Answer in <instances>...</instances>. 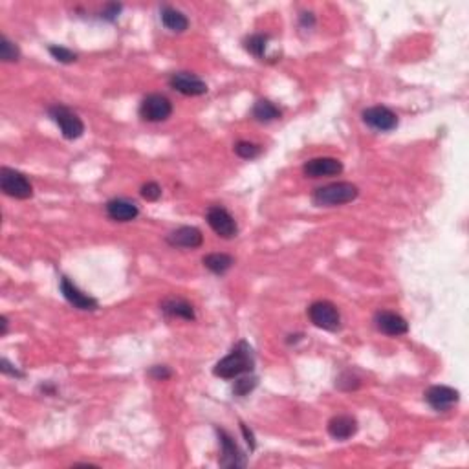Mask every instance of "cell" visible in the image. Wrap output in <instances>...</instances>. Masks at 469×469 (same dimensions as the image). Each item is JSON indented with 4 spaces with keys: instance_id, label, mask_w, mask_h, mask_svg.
Segmentation results:
<instances>
[{
    "instance_id": "5",
    "label": "cell",
    "mask_w": 469,
    "mask_h": 469,
    "mask_svg": "<svg viewBox=\"0 0 469 469\" xmlns=\"http://www.w3.org/2000/svg\"><path fill=\"white\" fill-rule=\"evenodd\" d=\"M310 321L326 332H338L341 328V313L330 301H317L308 308Z\"/></svg>"
},
{
    "instance_id": "14",
    "label": "cell",
    "mask_w": 469,
    "mask_h": 469,
    "mask_svg": "<svg viewBox=\"0 0 469 469\" xmlns=\"http://www.w3.org/2000/svg\"><path fill=\"white\" fill-rule=\"evenodd\" d=\"M303 173L308 178H323V176H338L343 173V163L338 158H313L303 165Z\"/></svg>"
},
{
    "instance_id": "20",
    "label": "cell",
    "mask_w": 469,
    "mask_h": 469,
    "mask_svg": "<svg viewBox=\"0 0 469 469\" xmlns=\"http://www.w3.org/2000/svg\"><path fill=\"white\" fill-rule=\"evenodd\" d=\"M203 266L208 268L209 271H213L215 275H224L226 271H229L235 264L231 255L228 253H209L202 258Z\"/></svg>"
},
{
    "instance_id": "24",
    "label": "cell",
    "mask_w": 469,
    "mask_h": 469,
    "mask_svg": "<svg viewBox=\"0 0 469 469\" xmlns=\"http://www.w3.org/2000/svg\"><path fill=\"white\" fill-rule=\"evenodd\" d=\"M235 153L242 160H253V158H257L262 153V148L257 143H251V141H238L235 145Z\"/></svg>"
},
{
    "instance_id": "8",
    "label": "cell",
    "mask_w": 469,
    "mask_h": 469,
    "mask_svg": "<svg viewBox=\"0 0 469 469\" xmlns=\"http://www.w3.org/2000/svg\"><path fill=\"white\" fill-rule=\"evenodd\" d=\"M361 118H363L365 125H368L374 131L390 132L398 127V116L387 106H370V109L363 110Z\"/></svg>"
},
{
    "instance_id": "4",
    "label": "cell",
    "mask_w": 469,
    "mask_h": 469,
    "mask_svg": "<svg viewBox=\"0 0 469 469\" xmlns=\"http://www.w3.org/2000/svg\"><path fill=\"white\" fill-rule=\"evenodd\" d=\"M48 114L59 125L61 132H63L66 140H77V138H81L83 132H85V123H83V119H81L76 112L68 109V106L54 105L48 109Z\"/></svg>"
},
{
    "instance_id": "22",
    "label": "cell",
    "mask_w": 469,
    "mask_h": 469,
    "mask_svg": "<svg viewBox=\"0 0 469 469\" xmlns=\"http://www.w3.org/2000/svg\"><path fill=\"white\" fill-rule=\"evenodd\" d=\"M266 46H268V35H261L255 34L251 37H248L244 41V48L250 51L251 55L258 57V59H264V54H266Z\"/></svg>"
},
{
    "instance_id": "13",
    "label": "cell",
    "mask_w": 469,
    "mask_h": 469,
    "mask_svg": "<svg viewBox=\"0 0 469 469\" xmlns=\"http://www.w3.org/2000/svg\"><path fill=\"white\" fill-rule=\"evenodd\" d=\"M220 448H222V457H220V465L222 468H244L246 465V455L238 449L235 444V440L224 431L218 429Z\"/></svg>"
},
{
    "instance_id": "31",
    "label": "cell",
    "mask_w": 469,
    "mask_h": 469,
    "mask_svg": "<svg viewBox=\"0 0 469 469\" xmlns=\"http://www.w3.org/2000/svg\"><path fill=\"white\" fill-rule=\"evenodd\" d=\"M0 325H2V336L8 334V325H9V323H8V317H6V316L0 317Z\"/></svg>"
},
{
    "instance_id": "10",
    "label": "cell",
    "mask_w": 469,
    "mask_h": 469,
    "mask_svg": "<svg viewBox=\"0 0 469 469\" xmlns=\"http://www.w3.org/2000/svg\"><path fill=\"white\" fill-rule=\"evenodd\" d=\"M169 85L173 90L183 94V96H191V98L203 96V94L208 92V85H206V81L200 79L198 76H195V74H191V72L173 74L169 79Z\"/></svg>"
},
{
    "instance_id": "16",
    "label": "cell",
    "mask_w": 469,
    "mask_h": 469,
    "mask_svg": "<svg viewBox=\"0 0 469 469\" xmlns=\"http://www.w3.org/2000/svg\"><path fill=\"white\" fill-rule=\"evenodd\" d=\"M106 215L110 220L114 222H132L134 218H138L140 215V209L134 202L125 198H114L106 202Z\"/></svg>"
},
{
    "instance_id": "19",
    "label": "cell",
    "mask_w": 469,
    "mask_h": 469,
    "mask_svg": "<svg viewBox=\"0 0 469 469\" xmlns=\"http://www.w3.org/2000/svg\"><path fill=\"white\" fill-rule=\"evenodd\" d=\"M161 24L173 34H183L189 28V21L186 15L178 9L169 8V6L161 8Z\"/></svg>"
},
{
    "instance_id": "7",
    "label": "cell",
    "mask_w": 469,
    "mask_h": 469,
    "mask_svg": "<svg viewBox=\"0 0 469 469\" xmlns=\"http://www.w3.org/2000/svg\"><path fill=\"white\" fill-rule=\"evenodd\" d=\"M171 114H173V103L161 94H151L140 105V116L145 121L160 123L169 119Z\"/></svg>"
},
{
    "instance_id": "21",
    "label": "cell",
    "mask_w": 469,
    "mask_h": 469,
    "mask_svg": "<svg viewBox=\"0 0 469 469\" xmlns=\"http://www.w3.org/2000/svg\"><path fill=\"white\" fill-rule=\"evenodd\" d=\"M251 114H253V118L257 119V121L270 123L281 118V110L279 106H275L273 103L268 101V99H258V101L255 103L253 110H251Z\"/></svg>"
},
{
    "instance_id": "27",
    "label": "cell",
    "mask_w": 469,
    "mask_h": 469,
    "mask_svg": "<svg viewBox=\"0 0 469 469\" xmlns=\"http://www.w3.org/2000/svg\"><path fill=\"white\" fill-rule=\"evenodd\" d=\"M141 196L148 202H156L161 196V187L156 182H147L141 186Z\"/></svg>"
},
{
    "instance_id": "29",
    "label": "cell",
    "mask_w": 469,
    "mask_h": 469,
    "mask_svg": "<svg viewBox=\"0 0 469 469\" xmlns=\"http://www.w3.org/2000/svg\"><path fill=\"white\" fill-rule=\"evenodd\" d=\"M0 370L4 372V374H9V376H15V378H22V376H24L22 372H19L17 368L13 367V365L9 363L8 360H4V358L0 360Z\"/></svg>"
},
{
    "instance_id": "30",
    "label": "cell",
    "mask_w": 469,
    "mask_h": 469,
    "mask_svg": "<svg viewBox=\"0 0 469 469\" xmlns=\"http://www.w3.org/2000/svg\"><path fill=\"white\" fill-rule=\"evenodd\" d=\"M241 429H242V433H244V436H246V442H248V444H250V448H251V449H255V438H253V433L248 431V427H246L244 423H241Z\"/></svg>"
},
{
    "instance_id": "28",
    "label": "cell",
    "mask_w": 469,
    "mask_h": 469,
    "mask_svg": "<svg viewBox=\"0 0 469 469\" xmlns=\"http://www.w3.org/2000/svg\"><path fill=\"white\" fill-rule=\"evenodd\" d=\"M151 376L154 378V380L158 381H165L169 380L171 376H173V372H171L169 367H165V365H156V367L151 368V372H148Z\"/></svg>"
},
{
    "instance_id": "2",
    "label": "cell",
    "mask_w": 469,
    "mask_h": 469,
    "mask_svg": "<svg viewBox=\"0 0 469 469\" xmlns=\"http://www.w3.org/2000/svg\"><path fill=\"white\" fill-rule=\"evenodd\" d=\"M360 196L358 186L351 182H336L313 191V203L317 208H334V206H345L354 202Z\"/></svg>"
},
{
    "instance_id": "23",
    "label": "cell",
    "mask_w": 469,
    "mask_h": 469,
    "mask_svg": "<svg viewBox=\"0 0 469 469\" xmlns=\"http://www.w3.org/2000/svg\"><path fill=\"white\" fill-rule=\"evenodd\" d=\"M0 59L4 63H15L21 59V50L15 43H11L6 35L0 37Z\"/></svg>"
},
{
    "instance_id": "1",
    "label": "cell",
    "mask_w": 469,
    "mask_h": 469,
    "mask_svg": "<svg viewBox=\"0 0 469 469\" xmlns=\"http://www.w3.org/2000/svg\"><path fill=\"white\" fill-rule=\"evenodd\" d=\"M255 368V355L251 347L246 341L237 343V347L233 348L226 358L218 361L213 368L215 376L224 378V380H237V378L250 374Z\"/></svg>"
},
{
    "instance_id": "15",
    "label": "cell",
    "mask_w": 469,
    "mask_h": 469,
    "mask_svg": "<svg viewBox=\"0 0 469 469\" xmlns=\"http://www.w3.org/2000/svg\"><path fill=\"white\" fill-rule=\"evenodd\" d=\"M61 292H63L64 299H66L70 305L76 306V308L86 310V312H94V310H98V306H99L98 301L94 299V297H90V296H86V293L81 292L79 288H77L72 281L68 279V277H63V279H61Z\"/></svg>"
},
{
    "instance_id": "6",
    "label": "cell",
    "mask_w": 469,
    "mask_h": 469,
    "mask_svg": "<svg viewBox=\"0 0 469 469\" xmlns=\"http://www.w3.org/2000/svg\"><path fill=\"white\" fill-rule=\"evenodd\" d=\"M206 218H208L209 228H211L218 237L228 238V241L229 238L237 237L238 233L237 220L233 218L231 213H229L226 208H222V206H211V208L208 209Z\"/></svg>"
},
{
    "instance_id": "3",
    "label": "cell",
    "mask_w": 469,
    "mask_h": 469,
    "mask_svg": "<svg viewBox=\"0 0 469 469\" xmlns=\"http://www.w3.org/2000/svg\"><path fill=\"white\" fill-rule=\"evenodd\" d=\"M0 189L4 191V195L17 200H28L34 196V186L30 183V180L22 173L9 169V167L0 169Z\"/></svg>"
},
{
    "instance_id": "26",
    "label": "cell",
    "mask_w": 469,
    "mask_h": 469,
    "mask_svg": "<svg viewBox=\"0 0 469 469\" xmlns=\"http://www.w3.org/2000/svg\"><path fill=\"white\" fill-rule=\"evenodd\" d=\"M48 51H50V55L55 61H59V63L63 64H70L77 61V55L74 54L72 50H68V48L64 46H50L48 48Z\"/></svg>"
},
{
    "instance_id": "9",
    "label": "cell",
    "mask_w": 469,
    "mask_h": 469,
    "mask_svg": "<svg viewBox=\"0 0 469 469\" xmlns=\"http://www.w3.org/2000/svg\"><path fill=\"white\" fill-rule=\"evenodd\" d=\"M425 398V402L433 407L438 413H445V410L451 409L455 403H458L460 400V394L458 390H455L453 387H448V385H433L429 389L425 390L423 394Z\"/></svg>"
},
{
    "instance_id": "11",
    "label": "cell",
    "mask_w": 469,
    "mask_h": 469,
    "mask_svg": "<svg viewBox=\"0 0 469 469\" xmlns=\"http://www.w3.org/2000/svg\"><path fill=\"white\" fill-rule=\"evenodd\" d=\"M374 325L380 330L381 334L385 336H405L409 332V323L403 319L400 313L389 312V310H380V312L374 316Z\"/></svg>"
},
{
    "instance_id": "12",
    "label": "cell",
    "mask_w": 469,
    "mask_h": 469,
    "mask_svg": "<svg viewBox=\"0 0 469 469\" xmlns=\"http://www.w3.org/2000/svg\"><path fill=\"white\" fill-rule=\"evenodd\" d=\"M167 244L173 248H182V250H196L203 244V235L198 228L193 226H183L167 235Z\"/></svg>"
},
{
    "instance_id": "18",
    "label": "cell",
    "mask_w": 469,
    "mask_h": 469,
    "mask_svg": "<svg viewBox=\"0 0 469 469\" xmlns=\"http://www.w3.org/2000/svg\"><path fill=\"white\" fill-rule=\"evenodd\" d=\"M161 312L167 313L169 317H176V319H186V321H195L196 313L191 303L186 299H178V297H171L161 303Z\"/></svg>"
},
{
    "instance_id": "17",
    "label": "cell",
    "mask_w": 469,
    "mask_h": 469,
    "mask_svg": "<svg viewBox=\"0 0 469 469\" xmlns=\"http://www.w3.org/2000/svg\"><path fill=\"white\" fill-rule=\"evenodd\" d=\"M358 433V420L348 415H338L328 422V435L334 440L345 442Z\"/></svg>"
},
{
    "instance_id": "25",
    "label": "cell",
    "mask_w": 469,
    "mask_h": 469,
    "mask_svg": "<svg viewBox=\"0 0 469 469\" xmlns=\"http://www.w3.org/2000/svg\"><path fill=\"white\" fill-rule=\"evenodd\" d=\"M258 380L255 376L251 378H237V381H235V385H233V394L235 396H248V394L251 393V390L257 387Z\"/></svg>"
}]
</instances>
